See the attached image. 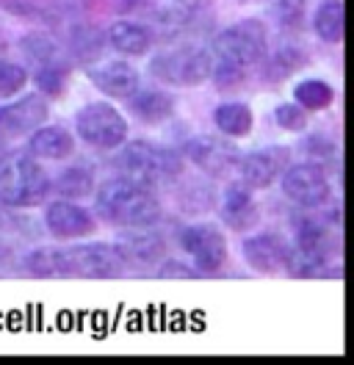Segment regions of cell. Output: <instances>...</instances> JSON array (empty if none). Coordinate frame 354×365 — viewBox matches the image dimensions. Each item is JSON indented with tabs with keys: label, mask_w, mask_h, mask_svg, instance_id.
<instances>
[{
	"label": "cell",
	"mask_w": 354,
	"mask_h": 365,
	"mask_svg": "<svg viewBox=\"0 0 354 365\" xmlns=\"http://www.w3.org/2000/svg\"><path fill=\"white\" fill-rule=\"evenodd\" d=\"M158 277H163V279H194V277H199L197 269H188L186 263H180V260H169V263H163L161 266V272H158Z\"/></svg>",
	"instance_id": "cell-34"
},
{
	"label": "cell",
	"mask_w": 354,
	"mask_h": 365,
	"mask_svg": "<svg viewBox=\"0 0 354 365\" xmlns=\"http://www.w3.org/2000/svg\"><path fill=\"white\" fill-rule=\"evenodd\" d=\"M243 69H246V67H238V64H227V61H219V64H213V72H211V78H216L219 89H233V86H238V83L243 81Z\"/></svg>",
	"instance_id": "cell-33"
},
{
	"label": "cell",
	"mask_w": 354,
	"mask_h": 365,
	"mask_svg": "<svg viewBox=\"0 0 354 365\" xmlns=\"http://www.w3.org/2000/svg\"><path fill=\"white\" fill-rule=\"evenodd\" d=\"M280 180H283V191L288 194V200H293L296 205L321 207L332 194L327 172L318 163H313V160L310 163L288 166Z\"/></svg>",
	"instance_id": "cell-8"
},
{
	"label": "cell",
	"mask_w": 354,
	"mask_h": 365,
	"mask_svg": "<svg viewBox=\"0 0 354 365\" xmlns=\"http://www.w3.org/2000/svg\"><path fill=\"white\" fill-rule=\"evenodd\" d=\"M243 3H258V0H243Z\"/></svg>",
	"instance_id": "cell-39"
},
{
	"label": "cell",
	"mask_w": 354,
	"mask_h": 365,
	"mask_svg": "<svg viewBox=\"0 0 354 365\" xmlns=\"http://www.w3.org/2000/svg\"><path fill=\"white\" fill-rule=\"evenodd\" d=\"M56 191L64 197V200H84L94 191V175L84 169V166H72L59 175L56 180Z\"/></svg>",
	"instance_id": "cell-27"
},
{
	"label": "cell",
	"mask_w": 354,
	"mask_h": 365,
	"mask_svg": "<svg viewBox=\"0 0 354 365\" xmlns=\"http://www.w3.org/2000/svg\"><path fill=\"white\" fill-rule=\"evenodd\" d=\"M180 6H199V3H205V0H175Z\"/></svg>",
	"instance_id": "cell-37"
},
{
	"label": "cell",
	"mask_w": 354,
	"mask_h": 365,
	"mask_svg": "<svg viewBox=\"0 0 354 365\" xmlns=\"http://www.w3.org/2000/svg\"><path fill=\"white\" fill-rule=\"evenodd\" d=\"M50 194V178L31 155H0V202L9 207H34Z\"/></svg>",
	"instance_id": "cell-3"
},
{
	"label": "cell",
	"mask_w": 354,
	"mask_h": 365,
	"mask_svg": "<svg viewBox=\"0 0 354 365\" xmlns=\"http://www.w3.org/2000/svg\"><path fill=\"white\" fill-rule=\"evenodd\" d=\"M290 247L305 252L310 257L330 260V252H332L330 230L324 227L321 222H315V219H299L296 227H293V244Z\"/></svg>",
	"instance_id": "cell-20"
},
{
	"label": "cell",
	"mask_w": 354,
	"mask_h": 365,
	"mask_svg": "<svg viewBox=\"0 0 354 365\" xmlns=\"http://www.w3.org/2000/svg\"><path fill=\"white\" fill-rule=\"evenodd\" d=\"M44 225L47 230L59 238V241H75V238H84L88 232H94L97 222L94 216L88 213L86 207L75 205L69 200H59L47 207L44 213Z\"/></svg>",
	"instance_id": "cell-15"
},
{
	"label": "cell",
	"mask_w": 354,
	"mask_h": 365,
	"mask_svg": "<svg viewBox=\"0 0 354 365\" xmlns=\"http://www.w3.org/2000/svg\"><path fill=\"white\" fill-rule=\"evenodd\" d=\"M183 155L191 160L194 166H199L205 175H211V178H224L230 169H236V163L241 158L238 147L221 136L191 138V141L186 144Z\"/></svg>",
	"instance_id": "cell-10"
},
{
	"label": "cell",
	"mask_w": 354,
	"mask_h": 365,
	"mask_svg": "<svg viewBox=\"0 0 354 365\" xmlns=\"http://www.w3.org/2000/svg\"><path fill=\"white\" fill-rule=\"evenodd\" d=\"M106 42L113 50L125 53V56H144L150 47H153V34L138 23H128V20H119L108 28L106 34Z\"/></svg>",
	"instance_id": "cell-19"
},
{
	"label": "cell",
	"mask_w": 354,
	"mask_h": 365,
	"mask_svg": "<svg viewBox=\"0 0 354 365\" xmlns=\"http://www.w3.org/2000/svg\"><path fill=\"white\" fill-rule=\"evenodd\" d=\"M116 169L122 178L138 182V185H155V182H166L177 178L183 172V158L175 150L158 147L150 141H133L125 144L116 155Z\"/></svg>",
	"instance_id": "cell-4"
},
{
	"label": "cell",
	"mask_w": 354,
	"mask_h": 365,
	"mask_svg": "<svg viewBox=\"0 0 354 365\" xmlns=\"http://www.w3.org/2000/svg\"><path fill=\"white\" fill-rule=\"evenodd\" d=\"M243 260L261 274H277L285 272L288 255H290V244L285 238L274 235V232H258L249 235L241 244Z\"/></svg>",
	"instance_id": "cell-14"
},
{
	"label": "cell",
	"mask_w": 354,
	"mask_h": 365,
	"mask_svg": "<svg viewBox=\"0 0 354 365\" xmlns=\"http://www.w3.org/2000/svg\"><path fill=\"white\" fill-rule=\"evenodd\" d=\"M116 11H128V14H138V11H147L153 9V0H113Z\"/></svg>",
	"instance_id": "cell-36"
},
{
	"label": "cell",
	"mask_w": 354,
	"mask_h": 365,
	"mask_svg": "<svg viewBox=\"0 0 354 365\" xmlns=\"http://www.w3.org/2000/svg\"><path fill=\"white\" fill-rule=\"evenodd\" d=\"M302 64H305V53H299L296 47H285L277 56V67L283 69V72H293V69H299Z\"/></svg>",
	"instance_id": "cell-35"
},
{
	"label": "cell",
	"mask_w": 354,
	"mask_h": 365,
	"mask_svg": "<svg viewBox=\"0 0 354 365\" xmlns=\"http://www.w3.org/2000/svg\"><path fill=\"white\" fill-rule=\"evenodd\" d=\"M31 153L47 160H61L66 155H72L75 150V138L72 133L61 128V125H39L36 130H31Z\"/></svg>",
	"instance_id": "cell-18"
},
{
	"label": "cell",
	"mask_w": 354,
	"mask_h": 365,
	"mask_svg": "<svg viewBox=\"0 0 354 365\" xmlns=\"http://www.w3.org/2000/svg\"><path fill=\"white\" fill-rule=\"evenodd\" d=\"M69 50L78 61L91 64L94 58H100V53L106 50V36L94 28V25H78L69 34Z\"/></svg>",
	"instance_id": "cell-25"
},
{
	"label": "cell",
	"mask_w": 354,
	"mask_h": 365,
	"mask_svg": "<svg viewBox=\"0 0 354 365\" xmlns=\"http://www.w3.org/2000/svg\"><path fill=\"white\" fill-rule=\"evenodd\" d=\"M28 83V69L11 61H0V97H14Z\"/></svg>",
	"instance_id": "cell-31"
},
{
	"label": "cell",
	"mask_w": 354,
	"mask_h": 365,
	"mask_svg": "<svg viewBox=\"0 0 354 365\" xmlns=\"http://www.w3.org/2000/svg\"><path fill=\"white\" fill-rule=\"evenodd\" d=\"M213 122H216L219 133L233 138L249 136L252 133V125H255L252 108L246 103H221L219 108L213 111Z\"/></svg>",
	"instance_id": "cell-24"
},
{
	"label": "cell",
	"mask_w": 354,
	"mask_h": 365,
	"mask_svg": "<svg viewBox=\"0 0 354 365\" xmlns=\"http://www.w3.org/2000/svg\"><path fill=\"white\" fill-rule=\"evenodd\" d=\"M113 247L128 266H158L166 257V241H163V235L153 232L150 225L128 227L125 232H119Z\"/></svg>",
	"instance_id": "cell-12"
},
{
	"label": "cell",
	"mask_w": 354,
	"mask_h": 365,
	"mask_svg": "<svg viewBox=\"0 0 354 365\" xmlns=\"http://www.w3.org/2000/svg\"><path fill=\"white\" fill-rule=\"evenodd\" d=\"M25 266L34 277H84L108 279L125 272V260L113 244H81L66 250H34L25 257Z\"/></svg>",
	"instance_id": "cell-1"
},
{
	"label": "cell",
	"mask_w": 354,
	"mask_h": 365,
	"mask_svg": "<svg viewBox=\"0 0 354 365\" xmlns=\"http://www.w3.org/2000/svg\"><path fill=\"white\" fill-rule=\"evenodd\" d=\"M22 53H25V58H28L31 64H36V69L66 64L64 50L59 47V42H56L53 36H47V34H42V31L28 34V36L22 39Z\"/></svg>",
	"instance_id": "cell-23"
},
{
	"label": "cell",
	"mask_w": 354,
	"mask_h": 365,
	"mask_svg": "<svg viewBox=\"0 0 354 365\" xmlns=\"http://www.w3.org/2000/svg\"><path fill=\"white\" fill-rule=\"evenodd\" d=\"M47 119V97L25 94L14 103L0 106V136H22L36 130Z\"/></svg>",
	"instance_id": "cell-13"
},
{
	"label": "cell",
	"mask_w": 354,
	"mask_h": 365,
	"mask_svg": "<svg viewBox=\"0 0 354 365\" xmlns=\"http://www.w3.org/2000/svg\"><path fill=\"white\" fill-rule=\"evenodd\" d=\"M97 213H100V219L119 225V227H144V225L158 222L161 205L147 185H138L128 178H116V180L100 185Z\"/></svg>",
	"instance_id": "cell-2"
},
{
	"label": "cell",
	"mask_w": 354,
	"mask_h": 365,
	"mask_svg": "<svg viewBox=\"0 0 354 365\" xmlns=\"http://www.w3.org/2000/svg\"><path fill=\"white\" fill-rule=\"evenodd\" d=\"M150 72L158 81L172 83V86H199L211 78L213 58L205 47L180 45L166 53H158L150 64Z\"/></svg>",
	"instance_id": "cell-5"
},
{
	"label": "cell",
	"mask_w": 354,
	"mask_h": 365,
	"mask_svg": "<svg viewBox=\"0 0 354 365\" xmlns=\"http://www.w3.org/2000/svg\"><path fill=\"white\" fill-rule=\"evenodd\" d=\"M221 219L224 225L233 230H249L258 225L261 213L255 205V197H252V188H246L243 182H233L224 188L221 194Z\"/></svg>",
	"instance_id": "cell-17"
},
{
	"label": "cell",
	"mask_w": 354,
	"mask_h": 365,
	"mask_svg": "<svg viewBox=\"0 0 354 365\" xmlns=\"http://www.w3.org/2000/svg\"><path fill=\"white\" fill-rule=\"evenodd\" d=\"M268 11L280 25H299L308 14V0H268Z\"/></svg>",
	"instance_id": "cell-30"
},
{
	"label": "cell",
	"mask_w": 354,
	"mask_h": 365,
	"mask_svg": "<svg viewBox=\"0 0 354 365\" xmlns=\"http://www.w3.org/2000/svg\"><path fill=\"white\" fill-rule=\"evenodd\" d=\"M238 178L246 188H268L283 178L288 169V150L285 147H266V150H255L246 153L236 163Z\"/></svg>",
	"instance_id": "cell-11"
},
{
	"label": "cell",
	"mask_w": 354,
	"mask_h": 365,
	"mask_svg": "<svg viewBox=\"0 0 354 365\" xmlns=\"http://www.w3.org/2000/svg\"><path fill=\"white\" fill-rule=\"evenodd\" d=\"M75 130L94 150H116L128 138V122L111 103H88L75 116Z\"/></svg>",
	"instance_id": "cell-7"
},
{
	"label": "cell",
	"mask_w": 354,
	"mask_h": 365,
	"mask_svg": "<svg viewBox=\"0 0 354 365\" xmlns=\"http://www.w3.org/2000/svg\"><path fill=\"white\" fill-rule=\"evenodd\" d=\"M133 114L138 116L147 125H161L169 116L175 114V97L169 91L150 89V91H136L131 97Z\"/></svg>",
	"instance_id": "cell-21"
},
{
	"label": "cell",
	"mask_w": 354,
	"mask_h": 365,
	"mask_svg": "<svg viewBox=\"0 0 354 365\" xmlns=\"http://www.w3.org/2000/svg\"><path fill=\"white\" fill-rule=\"evenodd\" d=\"M293 97H296V103L305 111H324V108H330L332 100H335V89H332L327 81L310 78V81H302L293 89Z\"/></svg>",
	"instance_id": "cell-26"
},
{
	"label": "cell",
	"mask_w": 354,
	"mask_h": 365,
	"mask_svg": "<svg viewBox=\"0 0 354 365\" xmlns=\"http://www.w3.org/2000/svg\"><path fill=\"white\" fill-rule=\"evenodd\" d=\"M6 11L31 23H59V11L44 0H0Z\"/></svg>",
	"instance_id": "cell-28"
},
{
	"label": "cell",
	"mask_w": 354,
	"mask_h": 365,
	"mask_svg": "<svg viewBox=\"0 0 354 365\" xmlns=\"http://www.w3.org/2000/svg\"><path fill=\"white\" fill-rule=\"evenodd\" d=\"M313 28L318 34V39L338 45L346 34V11H343V3L340 0H327L318 6V11L313 14Z\"/></svg>",
	"instance_id": "cell-22"
},
{
	"label": "cell",
	"mask_w": 354,
	"mask_h": 365,
	"mask_svg": "<svg viewBox=\"0 0 354 365\" xmlns=\"http://www.w3.org/2000/svg\"><path fill=\"white\" fill-rule=\"evenodd\" d=\"M180 247L191 255L197 274H216L227 263V241L211 225H194L180 232Z\"/></svg>",
	"instance_id": "cell-9"
},
{
	"label": "cell",
	"mask_w": 354,
	"mask_h": 365,
	"mask_svg": "<svg viewBox=\"0 0 354 365\" xmlns=\"http://www.w3.org/2000/svg\"><path fill=\"white\" fill-rule=\"evenodd\" d=\"M274 119H277V125L288 130V133H302L305 128H308V111L299 106V103H285V106H280L277 111H274Z\"/></svg>",
	"instance_id": "cell-32"
},
{
	"label": "cell",
	"mask_w": 354,
	"mask_h": 365,
	"mask_svg": "<svg viewBox=\"0 0 354 365\" xmlns=\"http://www.w3.org/2000/svg\"><path fill=\"white\" fill-rule=\"evenodd\" d=\"M266 25L261 20H241V23L224 28L213 39V56L227 64L252 67L266 56Z\"/></svg>",
	"instance_id": "cell-6"
},
{
	"label": "cell",
	"mask_w": 354,
	"mask_h": 365,
	"mask_svg": "<svg viewBox=\"0 0 354 365\" xmlns=\"http://www.w3.org/2000/svg\"><path fill=\"white\" fill-rule=\"evenodd\" d=\"M69 78V67L59 64V67H39L34 81H36V89L42 91V97H59L64 91V83Z\"/></svg>",
	"instance_id": "cell-29"
},
{
	"label": "cell",
	"mask_w": 354,
	"mask_h": 365,
	"mask_svg": "<svg viewBox=\"0 0 354 365\" xmlns=\"http://www.w3.org/2000/svg\"><path fill=\"white\" fill-rule=\"evenodd\" d=\"M88 81L108 97H133L138 91V69L128 61H106L100 67H88Z\"/></svg>",
	"instance_id": "cell-16"
},
{
	"label": "cell",
	"mask_w": 354,
	"mask_h": 365,
	"mask_svg": "<svg viewBox=\"0 0 354 365\" xmlns=\"http://www.w3.org/2000/svg\"><path fill=\"white\" fill-rule=\"evenodd\" d=\"M6 50H9V47H6V39L0 36V61H3V56H6Z\"/></svg>",
	"instance_id": "cell-38"
}]
</instances>
